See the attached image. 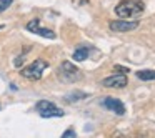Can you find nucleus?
Here are the masks:
<instances>
[{
  "instance_id": "obj_12",
  "label": "nucleus",
  "mask_w": 155,
  "mask_h": 138,
  "mask_svg": "<svg viewBox=\"0 0 155 138\" xmlns=\"http://www.w3.org/2000/svg\"><path fill=\"white\" fill-rule=\"evenodd\" d=\"M84 98H87V95H85L84 91H74V93H68L67 95V100L68 101H77V100H84Z\"/></svg>"
},
{
  "instance_id": "obj_1",
  "label": "nucleus",
  "mask_w": 155,
  "mask_h": 138,
  "mask_svg": "<svg viewBox=\"0 0 155 138\" xmlns=\"http://www.w3.org/2000/svg\"><path fill=\"white\" fill-rule=\"evenodd\" d=\"M143 2L140 0H122L115 7V15L120 18H135L143 14Z\"/></svg>"
},
{
  "instance_id": "obj_14",
  "label": "nucleus",
  "mask_w": 155,
  "mask_h": 138,
  "mask_svg": "<svg viewBox=\"0 0 155 138\" xmlns=\"http://www.w3.org/2000/svg\"><path fill=\"white\" fill-rule=\"evenodd\" d=\"M114 70H115V72H118V73H124V75H127L128 72H130L127 67H122V65H115V67H114Z\"/></svg>"
},
{
  "instance_id": "obj_9",
  "label": "nucleus",
  "mask_w": 155,
  "mask_h": 138,
  "mask_svg": "<svg viewBox=\"0 0 155 138\" xmlns=\"http://www.w3.org/2000/svg\"><path fill=\"white\" fill-rule=\"evenodd\" d=\"M40 117L42 118H52V117H64V111L60 108L54 107V108H48L45 111H40Z\"/></svg>"
},
{
  "instance_id": "obj_2",
  "label": "nucleus",
  "mask_w": 155,
  "mask_h": 138,
  "mask_svg": "<svg viewBox=\"0 0 155 138\" xmlns=\"http://www.w3.org/2000/svg\"><path fill=\"white\" fill-rule=\"evenodd\" d=\"M48 68V62H45L44 58H37L35 62H32L28 67L22 68V77L27 80H40L44 72Z\"/></svg>"
},
{
  "instance_id": "obj_11",
  "label": "nucleus",
  "mask_w": 155,
  "mask_h": 138,
  "mask_svg": "<svg viewBox=\"0 0 155 138\" xmlns=\"http://www.w3.org/2000/svg\"><path fill=\"white\" fill-rule=\"evenodd\" d=\"M55 105L52 103V101H48V100H40V101H37V110L38 111H45V110H48V108H54Z\"/></svg>"
},
{
  "instance_id": "obj_15",
  "label": "nucleus",
  "mask_w": 155,
  "mask_h": 138,
  "mask_svg": "<svg viewBox=\"0 0 155 138\" xmlns=\"http://www.w3.org/2000/svg\"><path fill=\"white\" fill-rule=\"evenodd\" d=\"M62 136H64V138H65V136H75V131H74V130H67L64 135H62Z\"/></svg>"
},
{
  "instance_id": "obj_6",
  "label": "nucleus",
  "mask_w": 155,
  "mask_h": 138,
  "mask_svg": "<svg viewBox=\"0 0 155 138\" xmlns=\"http://www.w3.org/2000/svg\"><path fill=\"white\" fill-rule=\"evenodd\" d=\"M102 85L107 88H124L127 85V77L124 73H117V75H110V77L104 78Z\"/></svg>"
},
{
  "instance_id": "obj_3",
  "label": "nucleus",
  "mask_w": 155,
  "mask_h": 138,
  "mask_svg": "<svg viewBox=\"0 0 155 138\" xmlns=\"http://www.w3.org/2000/svg\"><path fill=\"white\" fill-rule=\"evenodd\" d=\"M60 77L64 78L65 82L74 83V82H78L82 78V73H80V70L72 63V62H62V65H60Z\"/></svg>"
},
{
  "instance_id": "obj_10",
  "label": "nucleus",
  "mask_w": 155,
  "mask_h": 138,
  "mask_svg": "<svg viewBox=\"0 0 155 138\" xmlns=\"http://www.w3.org/2000/svg\"><path fill=\"white\" fill-rule=\"evenodd\" d=\"M137 77L145 82L155 80V70H140V72H137Z\"/></svg>"
},
{
  "instance_id": "obj_5",
  "label": "nucleus",
  "mask_w": 155,
  "mask_h": 138,
  "mask_svg": "<svg viewBox=\"0 0 155 138\" xmlns=\"http://www.w3.org/2000/svg\"><path fill=\"white\" fill-rule=\"evenodd\" d=\"M27 30L32 32V34L40 35V37L50 38V40H54V38H55V34H54L52 30H48V28H42V27H40V20H38V18H34V20L28 22V24H27Z\"/></svg>"
},
{
  "instance_id": "obj_13",
  "label": "nucleus",
  "mask_w": 155,
  "mask_h": 138,
  "mask_svg": "<svg viewBox=\"0 0 155 138\" xmlns=\"http://www.w3.org/2000/svg\"><path fill=\"white\" fill-rule=\"evenodd\" d=\"M12 2H14V0H0V14L7 10V8L12 5Z\"/></svg>"
},
{
  "instance_id": "obj_8",
  "label": "nucleus",
  "mask_w": 155,
  "mask_h": 138,
  "mask_svg": "<svg viewBox=\"0 0 155 138\" xmlns=\"http://www.w3.org/2000/svg\"><path fill=\"white\" fill-rule=\"evenodd\" d=\"M88 52H90V47H78L77 50L74 52V60L75 62H84L85 58L88 57Z\"/></svg>"
},
{
  "instance_id": "obj_4",
  "label": "nucleus",
  "mask_w": 155,
  "mask_h": 138,
  "mask_svg": "<svg viewBox=\"0 0 155 138\" xmlns=\"http://www.w3.org/2000/svg\"><path fill=\"white\" fill-rule=\"evenodd\" d=\"M112 32H118V34H124V32H132L135 28H138V20H125V18H120V20H112L108 24Z\"/></svg>"
},
{
  "instance_id": "obj_16",
  "label": "nucleus",
  "mask_w": 155,
  "mask_h": 138,
  "mask_svg": "<svg viewBox=\"0 0 155 138\" xmlns=\"http://www.w3.org/2000/svg\"><path fill=\"white\" fill-rule=\"evenodd\" d=\"M0 28H4V25H0Z\"/></svg>"
},
{
  "instance_id": "obj_7",
  "label": "nucleus",
  "mask_w": 155,
  "mask_h": 138,
  "mask_svg": "<svg viewBox=\"0 0 155 138\" xmlns=\"http://www.w3.org/2000/svg\"><path fill=\"white\" fill-rule=\"evenodd\" d=\"M102 105H104L105 108H108L110 111H114V113H117V115H124V113H125V105L122 103L120 100H117V98L107 97L104 101H102Z\"/></svg>"
}]
</instances>
